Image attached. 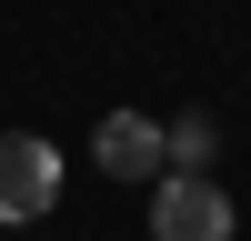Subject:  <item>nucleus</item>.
<instances>
[{"label": "nucleus", "mask_w": 251, "mask_h": 241, "mask_svg": "<svg viewBox=\"0 0 251 241\" xmlns=\"http://www.w3.org/2000/svg\"><path fill=\"white\" fill-rule=\"evenodd\" d=\"M151 241H231V191L211 171H171L151 201Z\"/></svg>", "instance_id": "1"}, {"label": "nucleus", "mask_w": 251, "mask_h": 241, "mask_svg": "<svg viewBox=\"0 0 251 241\" xmlns=\"http://www.w3.org/2000/svg\"><path fill=\"white\" fill-rule=\"evenodd\" d=\"M161 151H171V131H161L151 111H111V120L91 131V161H100L111 181H151V171H161Z\"/></svg>", "instance_id": "3"}, {"label": "nucleus", "mask_w": 251, "mask_h": 241, "mask_svg": "<svg viewBox=\"0 0 251 241\" xmlns=\"http://www.w3.org/2000/svg\"><path fill=\"white\" fill-rule=\"evenodd\" d=\"M171 161H181V171H201V161H211V131H201V120H181V131H171Z\"/></svg>", "instance_id": "4"}, {"label": "nucleus", "mask_w": 251, "mask_h": 241, "mask_svg": "<svg viewBox=\"0 0 251 241\" xmlns=\"http://www.w3.org/2000/svg\"><path fill=\"white\" fill-rule=\"evenodd\" d=\"M60 201V151L40 131H0V221H40Z\"/></svg>", "instance_id": "2"}]
</instances>
